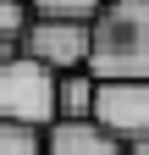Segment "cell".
<instances>
[{"mask_svg": "<svg viewBox=\"0 0 149 155\" xmlns=\"http://www.w3.org/2000/svg\"><path fill=\"white\" fill-rule=\"evenodd\" d=\"M22 55L39 61L50 78L83 72L88 67V22H72V17H33L22 33Z\"/></svg>", "mask_w": 149, "mask_h": 155, "instance_id": "cell-3", "label": "cell"}, {"mask_svg": "<svg viewBox=\"0 0 149 155\" xmlns=\"http://www.w3.org/2000/svg\"><path fill=\"white\" fill-rule=\"evenodd\" d=\"M0 122H22V127H55V78L28 61L11 55L0 61Z\"/></svg>", "mask_w": 149, "mask_h": 155, "instance_id": "cell-2", "label": "cell"}, {"mask_svg": "<svg viewBox=\"0 0 149 155\" xmlns=\"http://www.w3.org/2000/svg\"><path fill=\"white\" fill-rule=\"evenodd\" d=\"M0 155H44V133L22 122H0Z\"/></svg>", "mask_w": 149, "mask_h": 155, "instance_id": "cell-7", "label": "cell"}, {"mask_svg": "<svg viewBox=\"0 0 149 155\" xmlns=\"http://www.w3.org/2000/svg\"><path fill=\"white\" fill-rule=\"evenodd\" d=\"M100 133L116 144H144L149 139V78H127V83H100L94 89V116Z\"/></svg>", "mask_w": 149, "mask_h": 155, "instance_id": "cell-4", "label": "cell"}, {"mask_svg": "<svg viewBox=\"0 0 149 155\" xmlns=\"http://www.w3.org/2000/svg\"><path fill=\"white\" fill-rule=\"evenodd\" d=\"M44 155H127V144H116L94 122H55L44 127Z\"/></svg>", "mask_w": 149, "mask_h": 155, "instance_id": "cell-5", "label": "cell"}, {"mask_svg": "<svg viewBox=\"0 0 149 155\" xmlns=\"http://www.w3.org/2000/svg\"><path fill=\"white\" fill-rule=\"evenodd\" d=\"M22 6H28L33 17H72V22H88L105 0H22Z\"/></svg>", "mask_w": 149, "mask_h": 155, "instance_id": "cell-8", "label": "cell"}, {"mask_svg": "<svg viewBox=\"0 0 149 155\" xmlns=\"http://www.w3.org/2000/svg\"><path fill=\"white\" fill-rule=\"evenodd\" d=\"M94 83L149 78V0H105L88 17V67Z\"/></svg>", "mask_w": 149, "mask_h": 155, "instance_id": "cell-1", "label": "cell"}, {"mask_svg": "<svg viewBox=\"0 0 149 155\" xmlns=\"http://www.w3.org/2000/svg\"><path fill=\"white\" fill-rule=\"evenodd\" d=\"M28 22H33V11L22 6V0H0V39H17V45H22Z\"/></svg>", "mask_w": 149, "mask_h": 155, "instance_id": "cell-9", "label": "cell"}, {"mask_svg": "<svg viewBox=\"0 0 149 155\" xmlns=\"http://www.w3.org/2000/svg\"><path fill=\"white\" fill-rule=\"evenodd\" d=\"M11 55H22V45L17 39H0V61H11Z\"/></svg>", "mask_w": 149, "mask_h": 155, "instance_id": "cell-10", "label": "cell"}, {"mask_svg": "<svg viewBox=\"0 0 149 155\" xmlns=\"http://www.w3.org/2000/svg\"><path fill=\"white\" fill-rule=\"evenodd\" d=\"M94 78L88 72H66L55 78V122H88L94 116Z\"/></svg>", "mask_w": 149, "mask_h": 155, "instance_id": "cell-6", "label": "cell"}, {"mask_svg": "<svg viewBox=\"0 0 149 155\" xmlns=\"http://www.w3.org/2000/svg\"><path fill=\"white\" fill-rule=\"evenodd\" d=\"M127 155H149V139H144V144H127Z\"/></svg>", "mask_w": 149, "mask_h": 155, "instance_id": "cell-11", "label": "cell"}]
</instances>
